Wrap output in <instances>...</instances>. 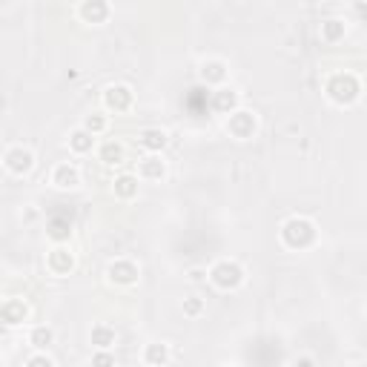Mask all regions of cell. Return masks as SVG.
I'll list each match as a JSON object with an SVG mask.
<instances>
[{
  "label": "cell",
  "instance_id": "6da1fadb",
  "mask_svg": "<svg viewBox=\"0 0 367 367\" xmlns=\"http://www.w3.org/2000/svg\"><path fill=\"white\" fill-rule=\"evenodd\" d=\"M324 92H327V98L333 103L350 106L353 101H359L361 84H359V78L353 75V72H333V75L327 78V84H324Z\"/></svg>",
  "mask_w": 367,
  "mask_h": 367
},
{
  "label": "cell",
  "instance_id": "7a4b0ae2",
  "mask_svg": "<svg viewBox=\"0 0 367 367\" xmlns=\"http://www.w3.org/2000/svg\"><path fill=\"white\" fill-rule=\"evenodd\" d=\"M281 241L290 250H304L316 241V224L304 215H292L281 224Z\"/></svg>",
  "mask_w": 367,
  "mask_h": 367
},
{
  "label": "cell",
  "instance_id": "3957f363",
  "mask_svg": "<svg viewBox=\"0 0 367 367\" xmlns=\"http://www.w3.org/2000/svg\"><path fill=\"white\" fill-rule=\"evenodd\" d=\"M210 281L218 287V290H236L241 287L244 281V267L233 259H221L212 270H210Z\"/></svg>",
  "mask_w": 367,
  "mask_h": 367
},
{
  "label": "cell",
  "instance_id": "277c9868",
  "mask_svg": "<svg viewBox=\"0 0 367 367\" xmlns=\"http://www.w3.org/2000/svg\"><path fill=\"white\" fill-rule=\"evenodd\" d=\"M132 101H135V95L127 84H112L103 92V106L109 109V112H127V109L132 106Z\"/></svg>",
  "mask_w": 367,
  "mask_h": 367
},
{
  "label": "cell",
  "instance_id": "5b68a950",
  "mask_svg": "<svg viewBox=\"0 0 367 367\" xmlns=\"http://www.w3.org/2000/svg\"><path fill=\"white\" fill-rule=\"evenodd\" d=\"M227 132H230L233 138H238V141L252 138V132H255V115L247 112V109H238V112H233V115L227 118Z\"/></svg>",
  "mask_w": 367,
  "mask_h": 367
},
{
  "label": "cell",
  "instance_id": "8992f818",
  "mask_svg": "<svg viewBox=\"0 0 367 367\" xmlns=\"http://www.w3.org/2000/svg\"><path fill=\"white\" fill-rule=\"evenodd\" d=\"M4 164H6L9 172L23 175V172H29L34 167V155L29 150H23V146H9L6 155H4Z\"/></svg>",
  "mask_w": 367,
  "mask_h": 367
},
{
  "label": "cell",
  "instance_id": "52a82bcc",
  "mask_svg": "<svg viewBox=\"0 0 367 367\" xmlns=\"http://www.w3.org/2000/svg\"><path fill=\"white\" fill-rule=\"evenodd\" d=\"M106 276L115 284H135L138 281V264L129 262V259H118V262H112L106 267Z\"/></svg>",
  "mask_w": 367,
  "mask_h": 367
},
{
  "label": "cell",
  "instance_id": "ba28073f",
  "mask_svg": "<svg viewBox=\"0 0 367 367\" xmlns=\"http://www.w3.org/2000/svg\"><path fill=\"white\" fill-rule=\"evenodd\" d=\"M46 267L55 276H66L72 267H75V255H72V250H66V247H55L46 259Z\"/></svg>",
  "mask_w": 367,
  "mask_h": 367
},
{
  "label": "cell",
  "instance_id": "9c48e42d",
  "mask_svg": "<svg viewBox=\"0 0 367 367\" xmlns=\"http://www.w3.org/2000/svg\"><path fill=\"white\" fill-rule=\"evenodd\" d=\"M52 184H55V187H60V190L78 187V184H81L78 167H75V164H58V167L52 169Z\"/></svg>",
  "mask_w": 367,
  "mask_h": 367
},
{
  "label": "cell",
  "instance_id": "30bf717a",
  "mask_svg": "<svg viewBox=\"0 0 367 367\" xmlns=\"http://www.w3.org/2000/svg\"><path fill=\"white\" fill-rule=\"evenodd\" d=\"M138 143L143 146L146 153H161L164 146H167V132L164 129H143L141 135H138Z\"/></svg>",
  "mask_w": 367,
  "mask_h": 367
},
{
  "label": "cell",
  "instance_id": "8fae6325",
  "mask_svg": "<svg viewBox=\"0 0 367 367\" xmlns=\"http://www.w3.org/2000/svg\"><path fill=\"white\" fill-rule=\"evenodd\" d=\"M212 106L218 109V112H224V115L238 112V92H233V89H218V92L212 95Z\"/></svg>",
  "mask_w": 367,
  "mask_h": 367
},
{
  "label": "cell",
  "instance_id": "7c38bea8",
  "mask_svg": "<svg viewBox=\"0 0 367 367\" xmlns=\"http://www.w3.org/2000/svg\"><path fill=\"white\" fill-rule=\"evenodd\" d=\"M26 316H29V307H26L20 299H9V302H4V321H6L9 327L23 324Z\"/></svg>",
  "mask_w": 367,
  "mask_h": 367
},
{
  "label": "cell",
  "instance_id": "4fadbf2b",
  "mask_svg": "<svg viewBox=\"0 0 367 367\" xmlns=\"http://www.w3.org/2000/svg\"><path fill=\"white\" fill-rule=\"evenodd\" d=\"M92 146H95V135H92V132H86L84 127H81V129H75V132L69 135V150H72V153L84 155V153H92Z\"/></svg>",
  "mask_w": 367,
  "mask_h": 367
},
{
  "label": "cell",
  "instance_id": "5bb4252c",
  "mask_svg": "<svg viewBox=\"0 0 367 367\" xmlns=\"http://www.w3.org/2000/svg\"><path fill=\"white\" fill-rule=\"evenodd\" d=\"M92 345L98 350H109L115 345V327H109V324H95L92 327Z\"/></svg>",
  "mask_w": 367,
  "mask_h": 367
},
{
  "label": "cell",
  "instance_id": "9a60e30c",
  "mask_svg": "<svg viewBox=\"0 0 367 367\" xmlns=\"http://www.w3.org/2000/svg\"><path fill=\"white\" fill-rule=\"evenodd\" d=\"M49 238L52 241H58V244H63V241H69V236H72V221L69 218H63V215H55L52 221H49Z\"/></svg>",
  "mask_w": 367,
  "mask_h": 367
},
{
  "label": "cell",
  "instance_id": "2e32d148",
  "mask_svg": "<svg viewBox=\"0 0 367 367\" xmlns=\"http://www.w3.org/2000/svg\"><path fill=\"white\" fill-rule=\"evenodd\" d=\"M143 361L150 364V367H164L167 361H169V350H167V345H146V350H143Z\"/></svg>",
  "mask_w": 367,
  "mask_h": 367
},
{
  "label": "cell",
  "instance_id": "e0dca14e",
  "mask_svg": "<svg viewBox=\"0 0 367 367\" xmlns=\"http://www.w3.org/2000/svg\"><path fill=\"white\" fill-rule=\"evenodd\" d=\"M164 169H167L164 161H161L158 155H150V158H143V161H141V169H138V172H141L143 181H155V178L164 175Z\"/></svg>",
  "mask_w": 367,
  "mask_h": 367
},
{
  "label": "cell",
  "instance_id": "ac0fdd59",
  "mask_svg": "<svg viewBox=\"0 0 367 367\" xmlns=\"http://www.w3.org/2000/svg\"><path fill=\"white\" fill-rule=\"evenodd\" d=\"M78 12H81V18H86V20H92V23H103L106 18H109V6L106 4H81L78 6Z\"/></svg>",
  "mask_w": 367,
  "mask_h": 367
},
{
  "label": "cell",
  "instance_id": "d6986e66",
  "mask_svg": "<svg viewBox=\"0 0 367 367\" xmlns=\"http://www.w3.org/2000/svg\"><path fill=\"white\" fill-rule=\"evenodd\" d=\"M112 190H115L118 198H132V195L138 193V178H135V175H118Z\"/></svg>",
  "mask_w": 367,
  "mask_h": 367
},
{
  "label": "cell",
  "instance_id": "ffe728a7",
  "mask_svg": "<svg viewBox=\"0 0 367 367\" xmlns=\"http://www.w3.org/2000/svg\"><path fill=\"white\" fill-rule=\"evenodd\" d=\"M101 161L103 164H121L124 161V146L118 141H106L101 146Z\"/></svg>",
  "mask_w": 367,
  "mask_h": 367
},
{
  "label": "cell",
  "instance_id": "44dd1931",
  "mask_svg": "<svg viewBox=\"0 0 367 367\" xmlns=\"http://www.w3.org/2000/svg\"><path fill=\"white\" fill-rule=\"evenodd\" d=\"M224 63L221 60H207L204 63V69H201V78L204 81H210V84H218V81H224Z\"/></svg>",
  "mask_w": 367,
  "mask_h": 367
},
{
  "label": "cell",
  "instance_id": "7402d4cb",
  "mask_svg": "<svg viewBox=\"0 0 367 367\" xmlns=\"http://www.w3.org/2000/svg\"><path fill=\"white\" fill-rule=\"evenodd\" d=\"M29 342L38 347V350L49 347V345H52V330H49V327H34L32 333H29Z\"/></svg>",
  "mask_w": 367,
  "mask_h": 367
},
{
  "label": "cell",
  "instance_id": "603a6c76",
  "mask_svg": "<svg viewBox=\"0 0 367 367\" xmlns=\"http://www.w3.org/2000/svg\"><path fill=\"white\" fill-rule=\"evenodd\" d=\"M321 34H324V41H339L345 34V23L342 20H327L321 26Z\"/></svg>",
  "mask_w": 367,
  "mask_h": 367
},
{
  "label": "cell",
  "instance_id": "cb8c5ba5",
  "mask_svg": "<svg viewBox=\"0 0 367 367\" xmlns=\"http://www.w3.org/2000/svg\"><path fill=\"white\" fill-rule=\"evenodd\" d=\"M92 367H115V356L109 350H98L92 356Z\"/></svg>",
  "mask_w": 367,
  "mask_h": 367
},
{
  "label": "cell",
  "instance_id": "d4e9b609",
  "mask_svg": "<svg viewBox=\"0 0 367 367\" xmlns=\"http://www.w3.org/2000/svg\"><path fill=\"white\" fill-rule=\"evenodd\" d=\"M84 129H86V132H92V135H98V132H103V129H106V118H101V115H89V118H86V124H84Z\"/></svg>",
  "mask_w": 367,
  "mask_h": 367
},
{
  "label": "cell",
  "instance_id": "484cf974",
  "mask_svg": "<svg viewBox=\"0 0 367 367\" xmlns=\"http://www.w3.org/2000/svg\"><path fill=\"white\" fill-rule=\"evenodd\" d=\"M201 310H204L201 299H187V302H184V313H187V316H198Z\"/></svg>",
  "mask_w": 367,
  "mask_h": 367
},
{
  "label": "cell",
  "instance_id": "4316f807",
  "mask_svg": "<svg viewBox=\"0 0 367 367\" xmlns=\"http://www.w3.org/2000/svg\"><path fill=\"white\" fill-rule=\"evenodd\" d=\"M26 367H55V364H52V359H49L46 353H38V356H32V359L26 361Z\"/></svg>",
  "mask_w": 367,
  "mask_h": 367
},
{
  "label": "cell",
  "instance_id": "83f0119b",
  "mask_svg": "<svg viewBox=\"0 0 367 367\" xmlns=\"http://www.w3.org/2000/svg\"><path fill=\"white\" fill-rule=\"evenodd\" d=\"M296 367H313V361H310V359H302V361L296 359Z\"/></svg>",
  "mask_w": 367,
  "mask_h": 367
},
{
  "label": "cell",
  "instance_id": "f1b7e54d",
  "mask_svg": "<svg viewBox=\"0 0 367 367\" xmlns=\"http://www.w3.org/2000/svg\"><path fill=\"white\" fill-rule=\"evenodd\" d=\"M356 367H367V364H356Z\"/></svg>",
  "mask_w": 367,
  "mask_h": 367
},
{
  "label": "cell",
  "instance_id": "f546056e",
  "mask_svg": "<svg viewBox=\"0 0 367 367\" xmlns=\"http://www.w3.org/2000/svg\"><path fill=\"white\" fill-rule=\"evenodd\" d=\"M233 367H236V364H233Z\"/></svg>",
  "mask_w": 367,
  "mask_h": 367
}]
</instances>
